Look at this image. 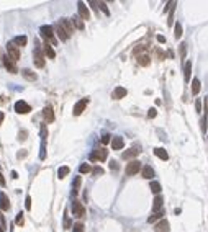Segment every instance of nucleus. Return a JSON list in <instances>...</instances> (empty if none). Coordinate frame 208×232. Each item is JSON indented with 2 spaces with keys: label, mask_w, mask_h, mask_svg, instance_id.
Segmentation results:
<instances>
[{
  "label": "nucleus",
  "mask_w": 208,
  "mask_h": 232,
  "mask_svg": "<svg viewBox=\"0 0 208 232\" xmlns=\"http://www.w3.org/2000/svg\"><path fill=\"white\" fill-rule=\"evenodd\" d=\"M157 41H159V43H166V38L162 36V34H159V36H157Z\"/></svg>",
  "instance_id": "6e6d98bb"
},
{
  "label": "nucleus",
  "mask_w": 208,
  "mask_h": 232,
  "mask_svg": "<svg viewBox=\"0 0 208 232\" xmlns=\"http://www.w3.org/2000/svg\"><path fill=\"white\" fill-rule=\"evenodd\" d=\"M156 115H157V111H156V108H151V110H149V111H148V118H151V119H152V118H156Z\"/></svg>",
  "instance_id": "a18cd8bd"
},
{
  "label": "nucleus",
  "mask_w": 208,
  "mask_h": 232,
  "mask_svg": "<svg viewBox=\"0 0 208 232\" xmlns=\"http://www.w3.org/2000/svg\"><path fill=\"white\" fill-rule=\"evenodd\" d=\"M81 20H82L81 16H74V18H72V25H75L79 30H84V23H82Z\"/></svg>",
  "instance_id": "473e14b6"
},
{
  "label": "nucleus",
  "mask_w": 208,
  "mask_h": 232,
  "mask_svg": "<svg viewBox=\"0 0 208 232\" xmlns=\"http://www.w3.org/2000/svg\"><path fill=\"white\" fill-rule=\"evenodd\" d=\"M98 8L102 10L105 15H110V10H108V7H107V3L105 2H98Z\"/></svg>",
  "instance_id": "c9c22d12"
},
{
  "label": "nucleus",
  "mask_w": 208,
  "mask_h": 232,
  "mask_svg": "<svg viewBox=\"0 0 208 232\" xmlns=\"http://www.w3.org/2000/svg\"><path fill=\"white\" fill-rule=\"evenodd\" d=\"M146 47H148V46H139V47H136V49H134L133 53H134V54H139L141 51H144V49H146Z\"/></svg>",
  "instance_id": "603ef678"
},
{
  "label": "nucleus",
  "mask_w": 208,
  "mask_h": 232,
  "mask_svg": "<svg viewBox=\"0 0 208 232\" xmlns=\"http://www.w3.org/2000/svg\"><path fill=\"white\" fill-rule=\"evenodd\" d=\"M71 211H72V214H74L75 217H82V216H85V208L82 206V203H81V201H74V203H72Z\"/></svg>",
  "instance_id": "0eeeda50"
},
{
  "label": "nucleus",
  "mask_w": 208,
  "mask_h": 232,
  "mask_svg": "<svg viewBox=\"0 0 208 232\" xmlns=\"http://www.w3.org/2000/svg\"><path fill=\"white\" fill-rule=\"evenodd\" d=\"M139 152H141L139 147H131V149H128V150H125L123 154H121V159H123V160H133Z\"/></svg>",
  "instance_id": "9d476101"
},
{
  "label": "nucleus",
  "mask_w": 208,
  "mask_h": 232,
  "mask_svg": "<svg viewBox=\"0 0 208 232\" xmlns=\"http://www.w3.org/2000/svg\"><path fill=\"white\" fill-rule=\"evenodd\" d=\"M22 75L26 79V80H30V82H34V80L38 79V75L34 74L33 70H30V69H23V70H22Z\"/></svg>",
  "instance_id": "412c9836"
},
{
  "label": "nucleus",
  "mask_w": 208,
  "mask_h": 232,
  "mask_svg": "<svg viewBox=\"0 0 208 232\" xmlns=\"http://www.w3.org/2000/svg\"><path fill=\"white\" fill-rule=\"evenodd\" d=\"M162 214H164V213H162V211H159V213H154V214H152V216H149L148 222H156V221H159V219H161V217H162Z\"/></svg>",
  "instance_id": "7c9ffc66"
},
{
  "label": "nucleus",
  "mask_w": 208,
  "mask_h": 232,
  "mask_svg": "<svg viewBox=\"0 0 208 232\" xmlns=\"http://www.w3.org/2000/svg\"><path fill=\"white\" fill-rule=\"evenodd\" d=\"M200 126H202V131L205 133V131H207V115L202 118V124H200Z\"/></svg>",
  "instance_id": "49530a36"
},
{
  "label": "nucleus",
  "mask_w": 208,
  "mask_h": 232,
  "mask_svg": "<svg viewBox=\"0 0 208 232\" xmlns=\"http://www.w3.org/2000/svg\"><path fill=\"white\" fill-rule=\"evenodd\" d=\"M138 64L143 65V67H148V65L151 64V57H149L148 54H139V56H138Z\"/></svg>",
  "instance_id": "b1692460"
},
{
  "label": "nucleus",
  "mask_w": 208,
  "mask_h": 232,
  "mask_svg": "<svg viewBox=\"0 0 208 232\" xmlns=\"http://www.w3.org/2000/svg\"><path fill=\"white\" fill-rule=\"evenodd\" d=\"M40 33H41V36L43 38H46V41L51 44V46H56L57 44V41H56V38H54V26H51V25H44V26H41L40 28Z\"/></svg>",
  "instance_id": "f03ea898"
},
{
  "label": "nucleus",
  "mask_w": 208,
  "mask_h": 232,
  "mask_svg": "<svg viewBox=\"0 0 208 232\" xmlns=\"http://www.w3.org/2000/svg\"><path fill=\"white\" fill-rule=\"evenodd\" d=\"M200 88H202V82H200L198 79H193L192 80V93L193 95H198Z\"/></svg>",
  "instance_id": "bb28decb"
},
{
  "label": "nucleus",
  "mask_w": 208,
  "mask_h": 232,
  "mask_svg": "<svg viewBox=\"0 0 208 232\" xmlns=\"http://www.w3.org/2000/svg\"><path fill=\"white\" fill-rule=\"evenodd\" d=\"M110 137H112L110 134H105V136L102 137V142H103V144H108V142H110Z\"/></svg>",
  "instance_id": "3c124183"
},
{
  "label": "nucleus",
  "mask_w": 208,
  "mask_h": 232,
  "mask_svg": "<svg viewBox=\"0 0 208 232\" xmlns=\"http://www.w3.org/2000/svg\"><path fill=\"white\" fill-rule=\"evenodd\" d=\"M190 75H192V62H185V65H183V77H185V80H190Z\"/></svg>",
  "instance_id": "393cba45"
},
{
  "label": "nucleus",
  "mask_w": 208,
  "mask_h": 232,
  "mask_svg": "<svg viewBox=\"0 0 208 232\" xmlns=\"http://www.w3.org/2000/svg\"><path fill=\"white\" fill-rule=\"evenodd\" d=\"M54 31H56L57 38H59L61 41H67V39H69V34L66 33V30L62 28V25H61V23H56V26H54Z\"/></svg>",
  "instance_id": "ddd939ff"
},
{
  "label": "nucleus",
  "mask_w": 208,
  "mask_h": 232,
  "mask_svg": "<svg viewBox=\"0 0 208 232\" xmlns=\"http://www.w3.org/2000/svg\"><path fill=\"white\" fill-rule=\"evenodd\" d=\"M0 209L2 211L10 209V201H8V196H7L5 193H0Z\"/></svg>",
  "instance_id": "dca6fc26"
},
{
  "label": "nucleus",
  "mask_w": 208,
  "mask_h": 232,
  "mask_svg": "<svg viewBox=\"0 0 208 232\" xmlns=\"http://www.w3.org/2000/svg\"><path fill=\"white\" fill-rule=\"evenodd\" d=\"M179 54H180V57H182V59H185V56H187V44H185V43H180V46H179Z\"/></svg>",
  "instance_id": "72a5a7b5"
},
{
  "label": "nucleus",
  "mask_w": 208,
  "mask_h": 232,
  "mask_svg": "<svg viewBox=\"0 0 208 232\" xmlns=\"http://www.w3.org/2000/svg\"><path fill=\"white\" fill-rule=\"evenodd\" d=\"M154 155L159 157L161 160H169V154L166 152V149H162V147H156L154 149Z\"/></svg>",
  "instance_id": "aec40b11"
},
{
  "label": "nucleus",
  "mask_w": 208,
  "mask_h": 232,
  "mask_svg": "<svg viewBox=\"0 0 208 232\" xmlns=\"http://www.w3.org/2000/svg\"><path fill=\"white\" fill-rule=\"evenodd\" d=\"M72 232H84V224H82V222L74 224V227H72Z\"/></svg>",
  "instance_id": "4c0bfd02"
},
{
  "label": "nucleus",
  "mask_w": 208,
  "mask_h": 232,
  "mask_svg": "<svg viewBox=\"0 0 208 232\" xmlns=\"http://www.w3.org/2000/svg\"><path fill=\"white\" fill-rule=\"evenodd\" d=\"M15 222H16V226H23V224H25V219H23V213H18V214H16Z\"/></svg>",
  "instance_id": "e433bc0d"
},
{
  "label": "nucleus",
  "mask_w": 208,
  "mask_h": 232,
  "mask_svg": "<svg viewBox=\"0 0 208 232\" xmlns=\"http://www.w3.org/2000/svg\"><path fill=\"white\" fill-rule=\"evenodd\" d=\"M3 65L7 67V70L10 72V74H16L18 72V69H16L15 65V61H12V57L7 54V56H3Z\"/></svg>",
  "instance_id": "1a4fd4ad"
},
{
  "label": "nucleus",
  "mask_w": 208,
  "mask_h": 232,
  "mask_svg": "<svg viewBox=\"0 0 208 232\" xmlns=\"http://www.w3.org/2000/svg\"><path fill=\"white\" fill-rule=\"evenodd\" d=\"M43 53H44V56H48L49 59H54V57H56V53H54L53 46H51V44L48 43V41L43 44Z\"/></svg>",
  "instance_id": "2eb2a0df"
},
{
  "label": "nucleus",
  "mask_w": 208,
  "mask_h": 232,
  "mask_svg": "<svg viewBox=\"0 0 208 232\" xmlns=\"http://www.w3.org/2000/svg\"><path fill=\"white\" fill-rule=\"evenodd\" d=\"M25 208L26 209H31V198L30 196H26V199H25Z\"/></svg>",
  "instance_id": "09e8293b"
},
{
  "label": "nucleus",
  "mask_w": 208,
  "mask_h": 232,
  "mask_svg": "<svg viewBox=\"0 0 208 232\" xmlns=\"http://www.w3.org/2000/svg\"><path fill=\"white\" fill-rule=\"evenodd\" d=\"M79 186H81V176H75V180H74V183H72V195H77V191H79Z\"/></svg>",
  "instance_id": "c756f323"
},
{
  "label": "nucleus",
  "mask_w": 208,
  "mask_h": 232,
  "mask_svg": "<svg viewBox=\"0 0 208 232\" xmlns=\"http://www.w3.org/2000/svg\"><path fill=\"white\" fill-rule=\"evenodd\" d=\"M149 188H151V191L154 193L156 196H157L159 193H161V183H159V182H154V180H152L151 185H149Z\"/></svg>",
  "instance_id": "c85d7f7f"
},
{
  "label": "nucleus",
  "mask_w": 208,
  "mask_h": 232,
  "mask_svg": "<svg viewBox=\"0 0 208 232\" xmlns=\"http://www.w3.org/2000/svg\"><path fill=\"white\" fill-rule=\"evenodd\" d=\"M69 172H71V168L67 167V165H62V167L57 170V178L62 180V178H66V176L69 175Z\"/></svg>",
  "instance_id": "a878e982"
},
{
  "label": "nucleus",
  "mask_w": 208,
  "mask_h": 232,
  "mask_svg": "<svg viewBox=\"0 0 208 232\" xmlns=\"http://www.w3.org/2000/svg\"><path fill=\"white\" fill-rule=\"evenodd\" d=\"M87 103H89V98H82V100H79V102L74 105V110H72V113H74V116H79V115H82V111H84V110H85V106H87Z\"/></svg>",
  "instance_id": "6e6552de"
},
{
  "label": "nucleus",
  "mask_w": 208,
  "mask_h": 232,
  "mask_svg": "<svg viewBox=\"0 0 208 232\" xmlns=\"http://www.w3.org/2000/svg\"><path fill=\"white\" fill-rule=\"evenodd\" d=\"M174 36L177 38V39H179L180 36H182V25H180V23H175V28H174Z\"/></svg>",
  "instance_id": "f704fd0d"
},
{
  "label": "nucleus",
  "mask_w": 208,
  "mask_h": 232,
  "mask_svg": "<svg viewBox=\"0 0 208 232\" xmlns=\"http://www.w3.org/2000/svg\"><path fill=\"white\" fill-rule=\"evenodd\" d=\"M123 145H125L123 137L116 136V137H113V139H112V147H113V150H120V149H123Z\"/></svg>",
  "instance_id": "a211bd4d"
},
{
  "label": "nucleus",
  "mask_w": 208,
  "mask_h": 232,
  "mask_svg": "<svg viewBox=\"0 0 208 232\" xmlns=\"http://www.w3.org/2000/svg\"><path fill=\"white\" fill-rule=\"evenodd\" d=\"M43 116H44V119H46L48 123H53V121H54V111H53V108H51V106H46V108L43 110Z\"/></svg>",
  "instance_id": "6ab92c4d"
},
{
  "label": "nucleus",
  "mask_w": 208,
  "mask_h": 232,
  "mask_svg": "<svg viewBox=\"0 0 208 232\" xmlns=\"http://www.w3.org/2000/svg\"><path fill=\"white\" fill-rule=\"evenodd\" d=\"M15 111L18 113V115H28L31 111V106L26 102H23V100H18V102L15 103Z\"/></svg>",
  "instance_id": "20e7f679"
},
{
  "label": "nucleus",
  "mask_w": 208,
  "mask_h": 232,
  "mask_svg": "<svg viewBox=\"0 0 208 232\" xmlns=\"http://www.w3.org/2000/svg\"><path fill=\"white\" fill-rule=\"evenodd\" d=\"M3 118H5V115H3V111H0V124L3 123Z\"/></svg>",
  "instance_id": "bf43d9fd"
},
{
  "label": "nucleus",
  "mask_w": 208,
  "mask_h": 232,
  "mask_svg": "<svg viewBox=\"0 0 208 232\" xmlns=\"http://www.w3.org/2000/svg\"><path fill=\"white\" fill-rule=\"evenodd\" d=\"M169 229H171V226H169V221L166 219H161L154 226V232H169Z\"/></svg>",
  "instance_id": "f8f14e48"
},
{
  "label": "nucleus",
  "mask_w": 208,
  "mask_h": 232,
  "mask_svg": "<svg viewBox=\"0 0 208 232\" xmlns=\"http://www.w3.org/2000/svg\"><path fill=\"white\" fill-rule=\"evenodd\" d=\"M26 41H28V39H26V36H16V38H13V44H15V46H26Z\"/></svg>",
  "instance_id": "cd10ccee"
},
{
  "label": "nucleus",
  "mask_w": 208,
  "mask_h": 232,
  "mask_svg": "<svg viewBox=\"0 0 208 232\" xmlns=\"http://www.w3.org/2000/svg\"><path fill=\"white\" fill-rule=\"evenodd\" d=\"M26 136H28V133H26L25 129L20 131V133H18V141H26Z\"/></svg>",
  "instance_id": "ea45409f"
},
{
  "label": "nucleus",
  "mask_w": 208,
  "mask_h": 232,
  "mask_svg": "<svg viewBox=\"0 0 208 232\" xmlns=\"http://www.w3.org/2000/svg\"><path fill=\"white\" fill-rule=\"evenodd\" d=\"M12 178H13V180H16V178H18V173H16V172H15V170H13V172H12Z\"/></svg>",
  "instance_id": "13d9d810"
},
{
  "label": "nucleus",
  "mask_w": 208,
  "mask_h": 232,
  "mask_svg": "<svg viewBox=\"0 0 208 232\" xmlns=\"http://www.w3.org/2000/svg\"><path fill=\"white\" fill-rule=\"evenodd\" d=\"M77 10H79V16H81L82 20H90V12H89L87 5H85L84 2L77 3Z\"/></svg>",
  "instance_id": "9b49d317"
},
{
  "label": "nucleus",
  "mask_w": 208,
  "mask_h": 232,
  "mask_svg": "<svg viewBox=\"0 0 208 232\" xmlns=\"http://www.w3.org/2000/svg\"><path fill=\"white\" fill-rule=\"evenodd\" d=\"M61 25H62V28L66 30V33L69 34V36H71L72 33H74V25H72V20H67V18H62L61 20Z\"/></svg>",
  "instance_id": "4468645a"
},
{
  "label": "nucleus",
  "mask_w": 208,
  "mask_h": 232,
  "mask_svg": "<svg viewBox=\"0 0 208 232\" xmlns=\"http://www.w3.org/2000/svg\"><path fill=\"white\" fill-rule=\"evenodd\" d=\"M34 44H36V47H34V53H33V62H34V65H36L38 69H43L44 64H46V61H44L43 47L40 46V43H38V41H34Z\"/></svg>",
  "instance_id": "f257e3e1"
},
{
  "label": "nucleus",
  "mask_w": 208,
  "mask_h": 232,
  "mask_svg": "<svg viewBox=\"0 0 208 232\" xmlns=\"http://www.w3.org/2000/svg\"><path fill=\"white\" fill-rule=\"evenodd\" d=\"M195 110H197V111H202V102H200V100H197V102H195Z\"/></svg>",
  "instance_id": "8fccbe9b"
},
{
  "label": "nucleus",
  "mask_w": 208,
  "mask_h": 232,
  "mask_svg": "<svg viewBox=\"0 0 208 232\" xmlns=\"http://www.w3.org/2000/svg\"><path fill=\"white\" fill-rule=\"evenodd\" d=\"M92 173H93V175H103V168H102V167H95V168L92 170Z\"/></svg>",
  "instance_id": "c03bdc74"
},
{
  "label": "nucleus",
  "mask_w": 208,
  "mask_h": 232,
  "mask_svg": "<svg viewBox=\"0 0 208 232\" xmlns=\"http://www.w3.org/2000/svg\"><path fill=\"white\" fill-rule=\"evenodd\" d=\"M205 115L208 116V96L205 98Z\"/></svg>",
  "instance_id": "4d7b16f0"
},
{
  "label": "nucleus",
  "mask_w": 208,
  "mask_h": 232,
  "mask_svg": "<svg viewBox=\"0 0 208 232\" xmlns=\"http://www.w3.org/2000/svg\"><path fill=\"white\" fill-rule=\"evenodd\" d=\"M141 173H143V178H146V180H151V182H152V176H154V170H152V167H149V165H146V167H143V170H141Z\"/></svg>",
  "instance_id": "4be33fe9"
},
{
  "label": "nucleus",
  "mask_w": 208,
  "mask_h": 232,
  "mask_svg": "<svg viewBox=\"0 0 208 232\" xmlns=\"http://www.w3.org/2000/svg\"><path fill=\"white\" fill-rule=\"evenodd\" d=\"M26 155H28V152H26L25 149H22V150H20L18 154H16V159H25Z\"/></svg>",
  "instance_id": "37998d69"
},
{
  "label": "nucleus",
  "mask_w": 208,
  "mask_h": 232,
  "mask_svg": "<svg viewBox=\"0 0 208 232\" xmlns=\"http://www.w3.org/2000/svg\"><path fill=\"white\" fill-rule=\"evenodd\" d=\"M141 170V162H138V160H131L130 164L126 165V168H125V172H126V175H134V173H138V172Z\"/></svg>",
  "instance_id": "423d86ee"
},
{
  "label": "nucleus",
  "mask_w": 208,
  "mask_h": 232,
  "mask_svg": "<svg viewBox=\"0 0 208 232\" xmlns=\"http://www.w3.org/2000/svg\"><path fill=\"white\" fill-rule=\"evenodd\" d=\"M48 136V131H46V124H41V137H43V141L46 139Z\"/></svg>",
  "instance_id": "79ce46f5"
},
{
  "label": "nucleus",
  "mask_w": 208,
  "mask_h": 232,
  "mask_svg": "<svg viewBox=\"0 0 208 232\" xmlns=\"http://www.w3.org/2000/svg\"><path fill=\"white\" fill-rule=\"evenodd\" d=\"M7 185V182H5V178H3V175L0 173V186H5Z\"/></svg>",
  "instance_id": "5fc2aeb1"
},
{
  "label": "nucleus",
  "mask_w": 208,
  "mask_h": 232,
  "mask_svg": "<svg viewBox=\"0 0 208 232\" xmlns=\"http://www.w3.org/2000/svg\"><path fill=\"white\" fill-rule=\"evenodd\" d=\"M71 227V219H69V216L64 217V229H69Z\"/></svg>",
  "instance_id": "de8ad7c7"
},
{
  "label": "nucleus",
  "mask_w": 208,
  "mask_h": 232,
  "mask_svg": "<svg viewBox=\"0 0 208 232\" xmlns=\"http://www.w3.org/2000/svg\"><path fill=\"white\" fill-rule=\"evenodd\" d=\"M177 5V3H175ZM175 5L172 7V10H171V15H169V21H167V25L169 26H172V18H174V12H175Z\"/></svg>",
  "instance_id": "a19ab883"
},
{
  "label": "nucleus",
  "mask_w": 208,
  "mask_h": 232,
  "mask_svg": "<svg viewBox=\"0 0 208 232\" xmlns=\"http://www.w3.org/2000/svg\"><path fill=\"white\" fill-rule=\"evenodd\" d=\"M92 170H93V168L90 167L89 164H82L81 167H79V172H81V173H90Z\"/></svg>",
  "instance_id": "2f4dec72"
},
{
  "label": "nucleus",
  "mask_w": 208,
  "mask_h": 232,
  "mask_svg": "<svg viewBox=\"0 0 208 232\" xmlns=\"http://www.w3.org/2000/svg\"><path fill=\"white\" fill-rule=\"evenodd\" d=\"M107 157H108V150L107 149H95V150L90 154V160L92 162H103L107 160Z\"/></svg>",
  "instance_id": "7ed1b4c3"
},
{
  "label": "nucleus",
  "mask_w": 208,
  "mask_h": 232,
  "mask_svg": "<svg viewBox=\"0 0 208 232\" xmlns=\"http://www.w3.org/2000/svg\"><path fill=\"white\" fill-rule=\"evenodd\" d=\"M7 54L12 57V61L16 62L20 59V49H18V46H15L13 43H7Z\"/></svg>",
  "instance_id": "39448f33"
},
{
  "label": "nucleus",
  "mask_w": 208,
  "mask_h": 232,
  "mask_svg": "<svg viewBox=\"0 0 208 232\" xmlns=\"http://www.w3.org/2000/svg\"><path fill=\"white\" fill-rule=\"evenodd\" d=\"M128 95V90L123 88V87H116L113 90V98L115 100H120V98H125V96Z\"/></svg>",
  "instance_id": "f3484780"
},
{
  "label": "nucleus",
  "mask_w": 208,
  "mask_h": 232,
  "mask_svg": "<svg viewBox=\"0 0 208 232\" xmlns=\"http://www.w3.org/2000/svg\"><path fill=\"white\" fill-rule=\"evenodd\" d=\"M110 168H112V170H116V168H118V165H116V162H115V160L110 162Z\"/></svg>",
  "instance_id": "864d4df0"
},
{
  "label": "nucleus",
  "mask_w": 208,
  "mask_h": 232,
  "mask_svg": "<svg viewBox=\"0 0 208 232\" xmlns=\"http://www.w3.org/2000/svg\"><path fill=\"white\" fill-rule=\"evenodd\" d=\"M162 203H164L162 196H161V195H157V196L154 198V201H152V211H154V213H157V211L162 208Z\"/></svg>",
  "instance_id": "5701e85b"
},
{
  "label": "nucleus",
  "mask_w": 208,
  "mask_h": 232,
  "mask_svg": "<svg viewBox=\"0 0 208 232\" xmlns=\"http://www.w3.org/2000/svg\"><path fill=\"white\" fill-rule=\"evenodd\" d=\"M0 232H5V227H3L2 224H0Z\"/></svg>",
  "instance_id": "052dcab7"
},
{
  "label": "nucleus",
  "mask_w": 208,
  "mask_h": 232,
  "mask_svg": "<svg viewBox=\"0 0 208 232\" xmlns=\"http://www.w3.org/2000/svg\"><path fill=\"white\" fill-rule=\"evenodd\" d=\"M40 159H41V160H44V159H46V144H44V141H43V144H41V152H40Z\"/></svg>",
  "instance_id": "58836bf2"
}]
</instances>
